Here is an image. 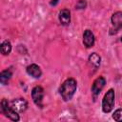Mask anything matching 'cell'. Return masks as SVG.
<instances>
[{"label":"cell","instance_id":"1","mask_svg":"<svg viewBox=\"0 0 122 122\" xmlns=\"http://www.w3.org/2000/svg\"><path fill=\"white\" fill-rule=\"evenodd\" d=\"M77 90V81L73 77H69L59 87V94L63 101L69 102L72 99Z\"/></svg>","mask_w":122,"mask_h":122},{"label":"cell","instance_id":"2","mask_svg":"<svg viewBox=\"0 0 122 122\" xmlns=\"http://www.w3.org/2000/svg\"><path fill=\"white\" fill-rule=\"evenodd\" d=\"M114 104H115V92L112 88H111L105 92L102 98V103H101L102 112L104 113H110L113 110Z\"/></svg>","mask_w":122,"mask_h":122},{"label":"cell","instance_id":"3","mask_svg":"<svg viewBox=\"0 0 122 122\" xmlns=\"http://www.w3.org/2000/svg\"><path fill=\"white\" fill-rule=\"evenodd\" d=\"M0 109H1V112L10 120L13 121V122H18L20 120V116L19 113L17 112H15L11 107L10 102L8 101V99L3 98L1 100L0 103Z\"/></svg>","mask_w":122,"mask_h":122},{"label":"cell","instance_id":"4","mask_svg":"<svg viewBox=\"0 0 122 122\" xmlns=\"http://www.w3.org/2000/svg\"><path fill=\"white\" fill-rule=\"evenodd\" d=\"M111 28L109 33L111 35L116 34L122 29V11H114L111 16Z\"/></svg>","mask_w":122,"mask_h":122},{"label":"cell","instance_id":"5","mask_svg":"<svg viewBox=\"0 0 122 122\" xmlns=\"http://www.w3.org/2000/svg\"><path fill=\"white\" fill-rule=\"evenodd\" d=\"M30 94H31V99H32V102L39 108H43V99H44V95H45V91L44 89L37 85V86H34L32 89H31V92H30Z\"/></svg>","mask_w":122,"mask_h":122},{"label":"cell","instance_id":"6","mask_svg":"<svg viewBox=\"0 0 122 122\" xmlns=\"http://www.w3.org/2000/svg\"><path fill=\"white\" fill-rule=\"evenodd\" d=\"M105 85H106V79H105L104 76L100 75V76L96 77L93 80V82L92 84V87H91V92H92V94L93 98H96L99 95V93L104 89Z\"/></svg>","mask_w":122,"mask_h":122},{"label":"cell","instance_id":"7","mask_svg":"<svg viewBox=\"0 0 122 122\" xmlns=\"http://www.w3.org/2000/svg\"><path fill=\"white\" fill-rule=\"evenodd\" d=\"M10 107L18 113H22L26 112V110L28 109V101L24 97L14 98L10 102Z\"/></svg>","mask_w":122,"mask_h":122},{"label":"cell","instance_id":"8","mask_svg":"<svg viewBox=\"0 0 122 122\" xmlns=\"http://www.w3.org/2000/svg\"><path fill=\"white\" fill-rule=\"evenodd\" d=\"M82 42H83V45L86 49H92L94 46L95 36L91 30L87 29L84 30L83 35H82Z\"/></svg>","mask_w":122,"mask_h":122},{"label":"cell","instance_id":"9","mask_svg":"<svg viewBox=\"0 0 122 122\" xmlns=\"http://www.w3.org/2000/svg\"><path fill=\"white\" fill-rule=\"evenodd\" d=\"M26 72L31 76L32 78L34 79H38L42 76V71H41V68L35 64V63H32V64H30L29 66H27L26 68Z\"/></svg>","mask_w":122,"mask_h":122},{"label":"cell","instance_id":"10","mask_svg":"<svg viewBox=\"0 0 122 122\" xmlns=\"http://www.w3.org/2000/svg\"><path fill=\"white\" fill-rule=\"evenodd\" d=\"M58 21L62 26H69L71 23V10L69 9H62L58 13Z\"/></svg>","mask_w":122,"mask_h":122},{"label":"cell","instance_id":"11","mask_svg":"<svg viewBox=\"0 0 122 122\" xmlns=\"http://www.w3.org/2000/svg\"><path fill=\"white\" fill-rule=\"evenodd\" d=\"M88 61L94 70H97L101 65V56L96 52H92L88 57Z\"/></svg>","mask_w":122,"mask_h":122},{"label":"cell","instance_id":"12","mask_svg":"<svg viewBox=\"0 0 122 122\" xmlns=\"http://www.w3.org/2000/svg\"><path fill=\"white\" fill-rule=\"evenodd\" d=\"M11 76H12V71L10 70V68L3 70L0 72V83L2 85H8Z\"/></svg>","mask_w":122,"mask_h":122},{"label":"cell","instance_id":"13","mask_svg":"<svg viewBox=\"0 0 122 122\" xmlns=\"http://www.w3.org/2000/svg\"><path fill=\"white\" fill-rule=\"evenodd\" d=\"M0 50H1V53L3 55H9L12 50V46H11L10 41L4 40L0 45Z\"/></svg>","mask_w":122,"mask_h":122},{"label":"cell","instance_id":"14","mask_svg":"<svg viewBox=\"0 0 122 122\" xmlns=\"http://www.w3.org/2000/svg\"><path fill=\"white\" fill-rule=\"evenodd\" d=\"M112 119L116 122H122V109H117L112 112Z\"/></svg>","mask_w":122,"mask_h":122},{"label":"cell","instance_id":"15","mask_svg":"<svg viewBox=\"0 0 122 122\" xmlns=\"http://www.w3.org/2000/svg\"><path fill=\"white\" fill-rule=\"evenodd\" d=\"M87 8V1L86 0H78L75 4V10H84Z\"/></svg>","mask_w":122,"mask_h":122},{"label":"cell","instance_id":"16","mask_svg":"<svg viewBox=\"0 0 122 122\" xmlns=\"http://www.w3.org/2000/svg\"><path fill=\"white\" fill-rule=\"evenodd\" d=\"M59 3V0H51L50 1V5L51 6H56Z\"/></svg>","mask_w":122,"mask_h":122},{"label":"cell","instance_id":"17","mask_svg":"<svg viewBox=\"0 0 122 122\" xmlns=\"http://www.w3.org/2000/svg\"><path fill=\"white\" fill-rule=\"evenodd\" d=\"M120 42H121V43H122V37H121V38H120Z\"/></svg>","mask_w":122,"mask_h":122}]
</instances>
